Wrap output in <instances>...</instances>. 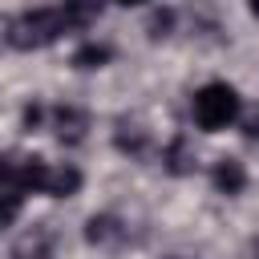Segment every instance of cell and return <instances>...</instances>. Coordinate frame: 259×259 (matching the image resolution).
<instances>
[{
	"mask_svg": "<svg viewBox=\"0 0 259 259\" xmlns=\"http://www.w3.org/2000/svg\"><path fill=\"white\" fill-rule=\"evenodd\" d=\"M69 24H65V12L61 8H36V12H20L16 20H8V28H4V40L12 45V49H45V45H53L61 32H65Z\"/></svg>",
	"mask_w": 259,
	"mask_h": 259,
	"instance_id": "6da1fadb",
	"label": "cell"
},
{
	"mask_svg": "<svg viewBox=\"0 0 259 259\" xmlns=\"http://www.w3.org/2000/svg\"><path fill=\"white\" fill-rule=\"evenodd\" d=\"M239 93L227 85V81H210V85H202L198 93H194V101H190V109H194V121H198V130H206V134H219V130H227L235 117H239Z\"/></svg>",
	"mask_w": 259,
	"mask_h": 259,
	"instance_id": "7a4b0ae2",
	"label": "cell"
},
{
	"mask_svg": "<svg viewBox=\"0 0 259 259\" xmlns=\"http://www.w3.org/2000/svg\"><path fill=\"white\" fill-rule=\"evenodd\" d=\"M45 174H49V162H45V158L0 154V186H4V190H16V194L40 190V194H45Z\"/></svg>",
	"mask_w": 259,
	"mask_h": 259,
	"instance_id": "3957f363",
	"label": "cell"
},
{
	"mask_svg": "<svg viewBox=\"0 0 259 259\" xmlns=\"http://www.w3.org/2000/svg\"><path fill=\"white\" fill-rule=\"evenodd\" d=\"M89 130V113L77 109V105H57L53 109V134L65 142V146H77Z\"/></svg>",
	"mask_w": 259,
	"mask_h": 259,
	"instance_id": "277c9868",
	"label": "cell"
},
{
	"mask_svg": "<svg viewBox=\"0 0 259 259\" xmlns=\"http://www.w3.org/2000/svg\"><path fill=\"white\" fill-rule=\"evenodd\" d=\"M85 239H89L93 247H117V243L125 239V227H121V219H113V214H93V219L85 223Z\"/></svg>",
	"mask_w": 259,
	"mask_h": 259,
	"instance_id": "5b68a950",
	"label": "cell"
},
{
	"mask_svg": "<svg viewBox=\"0 0 259 259\" xmlns=\"http://www.w3.org/2000/svg\"><path fill=\"white\" fill-rule=\"evenodd\" d=\"M210 178H214V190H223V194H239L247 186V170H243L239 158H219Z\"/></svg>",
	"mask_w": 259,
	"mask_h": 259,
	"instance_id": "8992f818",
	"label": "cell"
},
{
	"mask_svg": "<svg viewBox=\"0 0 259 259\" xmlns=\"http://www.w3.org/2000/svg\"><path fill=\"white\" fill-rule=\"evenodd\" d=\"M77 190H81V170H77V166H49V174H45V194L69 198V194H77Z\"/></svg>",
	"mask_w": 259,
	"mask_h": 259,
	"instance_id": "52a82bcc",
	"label": "cell"
},
{
	"mask_svg": "<svg viewBox=\"0 0 259 259\" xmlns=\"http://www.w3.org/2000/svg\"><path fill=\"white\" fill-rule=\"evenodd\" d=\"M53 231H45V227H32L20 243H16V259H53Z\"/></svg>",
	"mask_w": 259,
	"mask_h": 259,
	"instance_id": "ba28073f",
	"label": "cell"
},
{
	"mask_svg": "<svg viewBox=\"0 0 259 259\" xmlns=\"http://www.w3.org/2000/svg\"><path fill=\"white\" fill-rule=\"evenodd\" d=\"M101 8H105V0H65V24L69 28H85V24H93L97 16H101Z\"/></svg>",
	"mask_w": 259,
	"mask_h": 259,
	"instance_id": "9c48e42d",
	"label": "cell"
},
{
	"mask_svg": "<svg viewBox=\"0 0 259 259\" xmlns=\"http://www.w3.org/2000/svg\"><path fill=\"white\" fill-rule=\"evenodd\" d=\"M162 162H166L170 174H190V170H194V150H190V142H186V138H174V142L166 146Z\"/></svg>",
	"mask_w": 259,
	"mask_h": 259,
	"instance_id": "30bf717a",
	"label": "cell"
},
{
	"mask_svg": "<svg viewBox=\"0 0 259 259\" xmlns=\"http://www.w3.org/2000/svg\"><path fill=\"white\" fill-rule=\"evenodd\" d=\"M109 57H113L109 45H93V40H89V45H81V49L73 53V65H77V69H101Z\"/></svg>",
	"mask_w": 259,
	"mask_h": 259,
	"instance_id": "8fae6325",
	"label": "cell"
},
{
	"mask_svg": "<svg viewBox=\"0 0 259 259\" xmlns=\"http://www.w3.org/2000/svg\"><path fill=\"white\" fill-rule=\"evenodd\" d=\"M117 150H125V154H142V150H146V130H138V125H121V130H117Z\"/></svg>",
	"mask_w": 259,
	"mask_h": 259,
	"instance_id": "7c38bea8",
	"label": "cell"
},
{
	"mask_svg": "<svg viewBox=\"0 0 259 259\" xmlns=\"http://www.w3.org/2000/svg\"><path fill=\"white\" fill-rule=\"evenodd\" d=\"M16 214H20V194L0 186V231H4V227H12V223H16Z\"/></svg>",
	"mask_w": 259,
	"mask_h": 259,
	"instance_id": "4fadbf2b",
	"label": "cell"
},
{
	"mask_svg": "<svg viewBox=\"0 0 259 259\" xmlns=\"http://www.w3.org/2000/svg\"><path fill=\"white\" fill-rule=\"evenodd\" d=\"M170 24H174V12H158V16L150 20V36H166Z\"/></svg>",
	"mask_w": 259,
	"mask_h": 259,
	"instance_id": "5bb4252c",
	"label": "cell"
},
{
	"mask_svg": "<svg viewBox=\"0 0 259 259\" xmlns=\"http://www.w3.org/2000/svg\"><path fill=\"white\" fill-rule=\"evenodd\" d=\"M251 138H259V117H255V121H251Z\"/></svg>",
	"mask_w": 259,
	"mask_h": 259,
	"instance_id": "9a60e30c",
	"label": "cell"
},
{
	"mask_svg": "<svg viewBox=\"0 0 259 259\" xmlns=\"http://www.w3.org/2000/svg\"><path fill=\"white\" fill-rule=\"evenodd\" d=\"M247 4H251V12H255V16H259V0H247Z\"/></svg>",
	"mask_w": 259,
	"mask_h": 259,
	"instance_id": "2e32d148",
	"label": "cell"
},
{
	"mask_svg": "<svg viewBox=\"0 0 259 259\" xmlns=\"http://www.w3.org/2000/svg\"><path fill=\"white\" fill-rule=\"evenodd\" d=\"M251 259H259V243H255V247H251Z\"/></svg>",
	"mask_w": 259,
	"mask_h": 259,
	"instance_id": "e0dca14e",
	"label": "cell"
},
{
	"mask_svg": "<svg viewBox=\"0 0 259 259\" xmlns=\"http://www.w3.org/2000/svg\"><path fill=\"white\" fill-rule=\"evenodd\" d=\"M117 4H142V0H117Z\"/></svg>",
	"mask_w": 259,
	"mask_h": 259,
	"instance_id": "ac0fdd59",
	"label": "cell"
}]
</instances>
